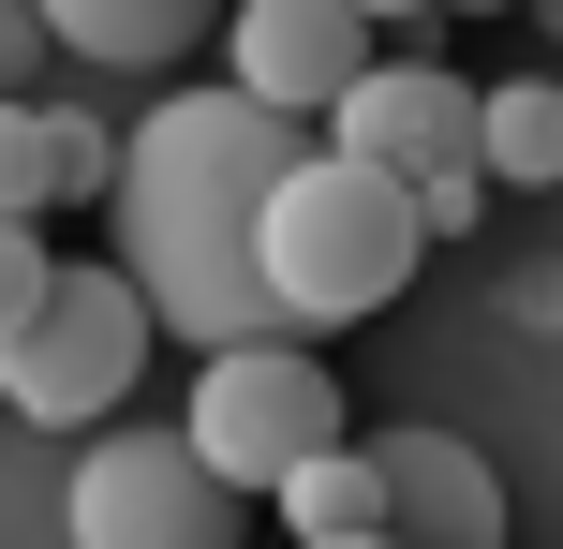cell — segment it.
<instances>
[{"label": "cell", "mask_w": 563, "mask_h": 549, "mask_svg": "<svg viewBox=\"0 0 563 549\" xmlns=\"http://www.w3.org/2000/svg\"><path fill=\"white\" fill-rule=\"evenodd\" d=\"M297 178V119H267L253 89H164L119 134V283L148 297V327L194 356L282 342L267 297V194Z\"/></svg>", "instance_id": "cell-1"}, {"label": "cell", "mask_w": 563, "mask_h": 549, "mask_svg": "<svg viewBox=\"0 0 563 549\" xmlns=\"http://www.w3.org/2000/svg\"><path fill=\"white\" fill-rule=\"evenodd\" d=\"M416 194L371 164H341V149H297V178L267 194V297H282V342H311V327H371L400 283H416Z\"/></svg>", "instance_id": "cell-2"}, {"label": "cell", "mask_w": 563, "mask_h": 549, "mask_svg": "<svg viewBox=\"0 0 563 549\" xmlns=\"http://www.w3.org/2000/svg\"><path fill=\"white\" fill-rule=\"evenodd\" d=\"M327 149H341V164H371V178H400V194H416V238H475V223H489L475 89H460L445 59H371V75L341 89Z\"/></svg>", "instance_id": "cell-3"}, {"label": "cell", "mask_w": 563, "mask_h": 549, "mask_svg": "<svg viewBox=\"0 0 563 549\" xmlns=\"http://www.w3.org/2000/svg\"><path fill=\"white\" fill-rule=\"evenodd\" d=\"M178 446L253 505V491H282L297 461H327V446H341V386H327V356H311V342L194 356V416H178Z\"/></svg>", "instance_id": "cell-4"}, {"label": "cell", "mask_w": 563, "mask_h": 549, "mask_svg": "<svg viewBox=\"0 0 563 549\" xmlns=\"http://www.w3.org/2000/svg\"><path fill=\"white\" fill-rule=\"evenodd\" d=\"M134 372H148V297L119 283V267H59L45 312L0 342V402H15L30 431H104Z\"/></svg>", "instance_id": "cell-5"}, {"label": "cell", "mask_w": 563, "mask_h": 549, "mask_svg": "<svg viewBox=\"0 0 563 549\" xmlns=\"http://www.w3.org/2000/svg\"><path fill=\"white\" fill-rule=\"evenodd\" d=\"M59 520H75V549H238V491L178 431H89Z\"/></svg>", "instance_id": "cell-6"}, {"label": "cell", "mask_w": 563, "mask_h": 549, "mask_svg": "<svg viewBox=\"0 0 563 549\" xmlns=\"http://www.w3.org/2000/svg\"><path fill=\"white\" fill-rule=\"evenodd\" d=\"M371 75L356 0H238L223 15V89H253L267 119H341V89Z\"/></svg>", "instance_id": "cell-7"}, {"label": "cell", "mask_w": 563, "mask_h": 549, "mask_svg": "<svg viewBox=\"0 0 563 549\" xmlns=\"http://www.w3.org/2000/svg\"><path fill=\"white\" fill-rule=\"evenodd\" d=\"M371 475H386V535L400 549H505V475L460 431H371Z\"/></svg>", "instance_id": "cell-8"}, {"label": "cell", "mask_w": 563, "mask_h": 549, "mask_svg": "<svg viewBox=\"0 0 563 549\" xmlns=\"http://www.w3.org/2000/svg\"><path fill=\"white\" fill-rule=\"evenodd\" d=\"M45 15L59 59H104V75H164V59L208 45V15H238V0H30Z\"/></svg>", "instance_id": "cell-9"}, {"label": "cell", "mask_w": 563, "mask_h": 549, "mask_svg": "<svg viewBox=\"0 0 563 549\" xmlns=\"http://www.w3.org/2000/svg\"><path fill=\"white\" fill-rule=\"evenodd\" d=\"M475 164H489V194H563V75H505V89H475Z\"/></svg>", "instance_id": "cell-10"}, {"label": "cell", "mask_w": 563, "mask_h": 549, "mask_svg": "<svg viewBox=\"0 0 563 549\" xmlns=\"http://www.w3.org/2000/svg\"><path fill=\"white\" fill-rule=\"evenodd\" d=\"M267 505H282V535H297V549H371V535H386V475H371V446H327V461H297Z\"/></svg>", "instance_id": "cell-11"}, {"label": "cell", "mask_w": 563, "mask_h": 549, "mask_svg": "<svg viewBox=\"0 0 563 549\" xmlns=\"http://www.w3.org/2000/svg\"><path fill=\"white\" fill-rule=\"evenodd\" d=\"M59 208V149H45V105H0V223H45Z\"/></svg>", "instance_id": "cell-12"}, {"label": "cell", "mask_w": 563, "mask_h": 549, "mask_svg": "<svg viewBox=\"0 0 563 549\" xmlns=\"http://www.w3.org/2000/svg\"><path fill=\"white\" fill-rule=\"evenodd\" d=\"M45 149H59V194H119V134L75 105H45Z\"/></svg>", "instance_id": "cell-13"}, {"label": "cell", "mask_w": 563, "mask_h": 549, "mask_svg": "<svg viewBox=\"0 0 563 549\" xmlns=\"http://www.w3.org/2000/svg\"><path fill=\"white\" fill-rule=\"evenodd\" d=\"M45 283H59V253H45L30 223H0V342H15V327L45 312Z\"/></svg>", "instance_id": "cell-14"}, {"label": "cell", "mask_w": 563, "mask_h": 549, "mask_svg": "<svg viewBox=\"0 0 563 549\" xmlns=\"http://www.w3.org/2000/svg\"><path fill=\"white\" fill-rule=\"evenodd\" d=\"M30 59H45V15H30V0H0V105L30 89Z\"/></svg>", "instance_id": "cell-15"}, {"label": "cell", "mask_w": 563, "mask_h": 549, "mask_svg": "<svg viewBox=\"0 0 563 549\" xmlns=\"http://www.w3.org/2000/svg\"><path fill=\"white\" fill-rule=\"evenodd\" d=\"M356 15H371V30H400V15H430V0H356Z\"/></svg>", "instance_id": "cell-16"}, {"label": "cell", "mask_w": 563, "mask_h": 549, "mask_svg": "<svg viewBox=\"0 0 563 549\" xmlns=\"http://www.w3.org/2000/svg\"><path fill=\"white\" fill-rule=\"evenodd\" d=\"M460 15H505V0H460Z\"/></svg>", "instance_id": "cell-17"}, {"label": "cell", "mask_w": 563, "mask_h": 549, "mask_svg": "<svg viewBox=\"0 0 563 549\" xmlns=\"http://www.w3.org/2000/svg\"><path fill=\"white\" fill-rule=\"evenodd\" d=\"M549 30H563V0H549Z\"/></svg>", "instance_id": "cell-18"}, {"label": "cell", "mask_w": 563, "mask_h": 549, "mask_svg": "<svg viewBox=\"0 0 563 549\" xmlns=\"http://www.w3.org/2000/svg\"><path fill=\"white\" fill-rule=\"evenodd\" d=\"M371 549H400V535H371Z\"/></svg>", "instance_id": "cell-19"}]
</instances>
